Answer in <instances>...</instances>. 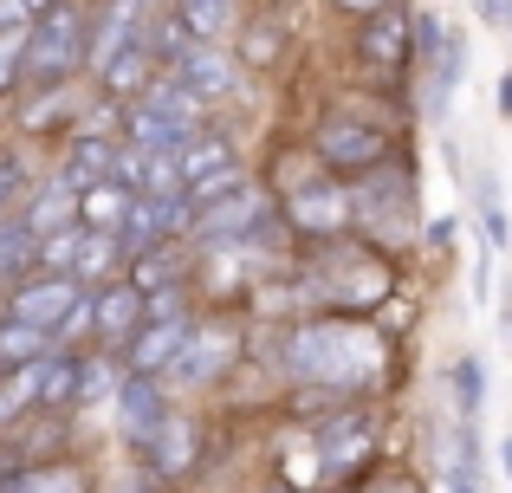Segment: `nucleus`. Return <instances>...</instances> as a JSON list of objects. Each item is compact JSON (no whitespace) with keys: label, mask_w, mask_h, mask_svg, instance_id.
I'll return each mask as SVG.
<instances>
[{"label":"nucleus","mask_w":512,"mask_h":493,"mask_svg":"<svg viewBox=\"0 0 512 493\" xmlns=\"http://www.w3.org/2000/svg\"><path fill=\"white\" fill-rule=\"evenodd\" d=\"M500 468H506V487H512V435L500 442Z\"/></svg>","instance_id":"nucleus-36"},{"label":"nucleus","mask_w":512,"mask_h":493,"mask_svg":"<svg viewBox=\"0 0 512 493\" xmlns=\"http://www.w3.org/2000/svg\"><path fill=\"white\" fill-rule=\"evenodd\" d=\"M350 59H357V72H376V78H402V72H415L409 7H402V0H389V7L357 13V39H350Z\"/></svg>","instance_id":"nucleus-13"},{"label":"nucleus","mask_w":512,"mask_h":493,"mask_svg":"<svg viewBox=\"0 0 512 493\" xmlns=\"http://www.w3.org/2000/svg\"><path fill=\"white\" fill-rule=\"evenodd\" d=\"M376 403H383V396H350V403L325 409L318 422H305L325 481L344 487V474H363L376 461V448H383V409H376Z\"/></svg>","instance_id":"nucleus-9"},{"label":"nucleus","mask_w":512,"mask_h":493,"mask_svg":"<svg viewBox=\"0 0 512 493\" xmlns=\"http://www.w3.org/2000/svg\"><path fill=\"white\" fill-rule=\"evenodd\" d=\"M137 325H143V286L130 273H111L104 286H91V344L98 351H117Z\"/></svg>","instance_id":"nucleus-18"},{"label":"nucleus","mask_w":512,"mask_h":493,"mask_svg":"<svg viewBox=\"0 0 512 493\" xmlns=\"http://www.w3.org/2000/svg\"><path fill=\"white\" fill-rule=\"evenodd\" d=\"M39 266V234L26 228L20 215H0V292L13 286V279H26Z\"/></svg>","instance_id":"nucleus-25"},{"label":"nucleus","mask_w":512,"mask_h":493,"mask_svg":"<svg viewBox=\"0 0 512 493\" xmlns=\"http://www.w3.org/2000/svg\"><path fill=\"white\" fill-rule=\"evenodd\" d=\"M305 150H312V163L325 169V176L363 182L370 169L396 163V156H402V137H396L389 124H376L370 111H357V104H331L325 117H312V130H305Z\"/></svg>","instance_id":"nucleus-4"},{"label":"nucleus","mask_w":512,"mask_h":493,"mask_svg":"<svg viewBox=\"0 0 512 493\" xmlns=\"http://www.w3.org/2000/svg\"><path fill=\"white\" fill-rule=\"evenodd\" d=\"M260 344V325H253L240 305H201L195 325H188V344L175 351V364L163 370V390L175 403H201V396H221L227 377L253 357Z\"/></svg>","instance_id":"nucleus-3"},{"label":"nucleus","mask_w":512,"mask_h":493,"mask_svg":"<svg viewBox=\"0 0 512 493\" xmlns=\"http://www.w3.org/2000/svg\"><path fill=\"white\" fill-rule=\"evenodd\" d=\"M201 124H208V104L175 72H156L130 104H117V143H130V150H169L175 156Z\"/></svg>","instance_id":"nucleus-7"},{"label":"nucleus","mask_w":512,"mask_h":493,"mask_svg":"<svg viewBox=\"0 0 512 493\" xmlns=\"http://www.w3.org/2000/svg\"><path fill=\"white\" fill-rule=\"evenodd\" d=\"M175 78H182L188 91H195L201 104H208V117H240L253 104V72L247 59H240L234 46H221V39H188V52L169 65Z\"/></svg>","instance_id":"nucleus-12"},{"label":"nucleus","mask_w":512,"mask_h":493,"mask_svg":"<svg viewBox=\"0 0 512 493\" xmlns=\"http://www.w3.org/2000/svg\"><path fill=\"white\" fill-rule=\"evenodd\" d=\"M39 357H52L46 331L20 325V318H0V370H26V364H39Z\"/></svg>","instance_id":"nucleus-28"},{"label":"nucleus","mask_w":512,"mask_h":493,"mask_svg":"<svg viewBox=\"0 0 512 493\" xmlns=\"http://www.w3.org/2000/svg\"><path fill=\"white\" fill-rule=\"evenodd\" d=\"M441 377H448V416L454 422H480V416H487V357H480V351L461 344Z\"/></svg>","instance_id":"nucleus-21"},{"label":"nucleus","mask_w":512,"mask_h":493,"mask_svg":"<svg viewBox=\"0 0 512 493\" xmlns=\"http://www.w3.org/2000/svg\"><path fill=\"white\" fill-rule=\"evenodd\" d=\"M39 409L78 416V351H52L46 364H39Z\"/></svg>","instance_id":"nucleus-26"},{"label":"nucleus","mask_w":512,"mask_h":493,"mask_svg":"<svg viewBox=\"0 0 512 493\" xmlns=\"http://www.w3.org/2000/svg\"><path fill=\"white\" fill-rule=\"evenodd\" d=\"M130 455L143 461V468L156 474V481L163 487H175V481H188V474L201 468V416L188 403H175L163 422H156L150 435H143L137 448H130Z\"/></svg>","instance_id":"nucleus-15"},{"label":"nucleus","mask_w":512,"mask_h":493,"mask_svg":"<svg viewBox=\"0 0 512 493\" xmlns=\"http://www.w3.org/2000/svg\"><path fill=\"white\" fill-rule=\"evenodd\" d=\"M33 182H39V163L26 156V143H0V215H20Z\"/></svg>","instance_id":"nucleus-27"},{"label":"nucleus","mask_w":512,"mask_h":493,"mask_svg":"<svg viewBox=\"0 0 512 493\" xmlns=\"http://www.w3.org/2000/svg\"><path fill=\"white\" fill-rule=\"evenodd\" d=\"M266 364H273L279 390H325L350 403V396H383L389 390V338L376 331V318L350 312H305L286 325H266Z\"/></svg>","instance_id":"nucleus-1"},{"label":"nucleus","mask_w":512,"mask_h":493,"mask_svg":"<svg viewBox=\"0 0 512 493\" xmlns=\"http://www.w3.org/2000/svg\"><path fill=\"white\" fill-rule=\"evenodd\" d=\"M331 493H344V487H331Z\"/></svg>","instance_id":"nucleus-38"},{"label":"nucleus","mask_w":512,"mask_h":493,"mask_svg":"<svg viewBox=\"0 0 512 493\" xmlns=\"http://www.w3.org/2000/svg\"><path fill=\"white\" fill-rule=\"evenodd\" d=\"M279 221H286L292 247H312V241H338V234H357V195L338 176H305L279 195Z\"/></svg>","instance_id":"nucleus-11"},{"label":"nucleus","mask_w":512,"mask_h":493,"mask_svg":"<svg viewBox=\"0 0 512 493\" xmlns=\"http://www.w3.org/2000/svg\"><path fill=\"white\" fill-rule=\"evenodd\" d=\"M169 13L188 26V39H221V46H234V33H240V0H169Z\"/></svg>","instance_id":"nucleus-23"},{"label":"nucleus","mask_w":512,"mask_h":493,"mask_svg":"<svg viewBox=\"0 0 512 493\" xmlns=\"http://www.w3.org/2000/svg\"><path fill=\"white\" fill-rule=\"evenodd\" d=\"M493 299H500V338H506V351H512V286L493 292Z\"/></svg>","instance_id":"nucleus-35"},{"label":"nucleus","mask_w":512,"mask_h":493,"mask_svg":"<svg viewBox=\"0 0 512 493\" xmlns=\"http://www.w3.org/2000/svg\"><path fill=\"white\" fill-rule=\"evenodd\" d=\"M350 195H357V234L402 260V253L415 247V228H422V182H415V169H409V150H402L396 163L370 169L363 182H350Z\"/></svg>","instance_id":"nucleus-6"},{"label":"nucleus","mask_w":512,"mask_h":493,"mask_svg":"<svg viewBox=\"0 0 512 493\" xmlns=\"http://www.w3.org/2000/svg\"><path fill=\"white\" fill-rule=\"evenodd\" d=\"M20 221L46 241V234H59V228H72L78 221V189L72 182H59L52 169H39V182H33V195L20 202Z\"/></svg>","instance_id":"nucleus-20"},{"label":"nucleus","mask_w":512,"mask_h":493,"mask_svg":"<svg viewBox=\"0 0 512 493\" xmlns=\"http://www.w3.org/2000/svg\"><path fill=\"white\" fill-rule=\"evenodd\" d=\"M117 383H124V364H117V351H78V409H111Z\"/></svg>","instance_id":"nucleus-24"},{"label":"nucleus","mask_w":512,"mask_h":493,"mask_svg":"<svg viewBox=\"0 0 512 493\" xmlns=\"http://www.w3.org/2000/svg\"><path fill=\"white\" fill-rule=\"evenodd\" d=\"M208 241H266V247H292L286 221H279V202L260 176H240L227 195L201 202L188 215V247H208Z\"/></svg>","instance_id":"nucleus-8"},{"label":"nucleus","mask_w":512,"mask_h":493,"mask_svg":"<svg viewBox=\"0 0 512 493\" xmlns=\"http://www.w3.org/2000/svg\"><path fill=\"white\" fill-rule=\"evenodd\" d=\"M312 312H350V318H383L389 299H402V260L370 247L363 234H338V241L292 247Z\"/></svg>","instance_id":"nucleus-2"},{"label":"nucleus","mask_w":512,"mask_h":493,"mask_svg":"<svg viewBox=\"0 0 512 493\" xmlns=\"http://www.w3.org/2000/svg\"><path fill=\"white\" fill-rule=\"evenodd\" d=\"M493 111H500V124H512V65L500 72V85H493Z\"/></svg>","instance_id":"nucleus-34"},{"label":"nucleus","mask_w":512,"mask_h":493,"mask_svg":"<svg viewBox=\"0 0 512 493\" xmlns=\"http://www.w3.org/2000/svg\"><path fill=\"white\" fill-rule=\"evenodd\" d=\"M124 273L143 286V299L163 286H188V273H195V247L188 241H163V247H143L137 260H124Z\"/></svg>","instance_id":"nucleus-22"},{"label":"nucleus","mask_w":512,"mask_h":493,"mask_svg":"<svg viewBox=\"0 0 512 493\" xmlns=\"http://www.w3.org/2000/svg\"><path fill=\"white\" fill-rule=\"evenodd\" d=\"M91 72V0H52L26 26V65L20 91H52Z\"/></svg>","instance_id":"nucleus-5"},{"label":"nucleus","mask_w":512,"mask_h":493,"mask_svg":"<svg viewBox=\"0 0 512 493\" xmlns=\"http://www.w3.org/2000/svg\"><path fill=\"white\" fill-rule=\"evenodd\" d=\"M188 195H130L124 221H117V247L124 260H137L143 247H163V241H188Z\"/></svg>","instance_id":"nucleus-16"},{"label":"nucleus","mask_w":512,"mask_h":493,"mask_svg":"<svg viewBox=\"0 0 512 493\" xmlns=\"http://www.w3.org/2000/svg\"><path fill=\"white\" fill-rule=\"evenodd\" d=\"M175 169H182L188 208L214 202V195H227L240 176H253V169H247V150H240V117H208V124H201L195 137L175 150Z\"/></svg>","instance_id":"nucleus-10"},{"label":"nucleus","mask_w":512,"mask_h":493,"mask_svg":"<svg viewBox=\"0 0 512 493\" xmlns=\"http://www.w3.org/2000/svg\"><path fill=\"white\" fill-rule=\"evenodd\" d=\"M169 409H175V396L163 390V377H130V370H124V383H117V396H111V429H117V442L137 448L143 435L169 416Z\"/></svg>","instance_id":"nucleus-19"},{"label":"nucleus","mask_w":512,"mask_h":493,"mask_svg":"<svg viewBox=\"0 0 512 493\" xmlns=\"http://www.w3.org/2000/svg\"><path fill=\"white\" fill-rule=\"evenodd\" d=\"M487 299H493V253L474 247V305H487Z\"/></svg>","instance_id":"nucleus-33"},{"label":"nucleus","mask_w":512,"mask_h":493,"mask_svg":"<svg viewBox=\"0 0 512 493\" xmlns=\"http://www.w3.org/2000/svg\"><path fill=\"white\" fill-rule=\"evenodd\" d=\"M20 65H26V26L0 33V104L20 98Z\"/></svg>","instance_id":"nucleus-30"},{"label":"nucleus","mask_w":512,"mask_h":493,"mask_svg":"<svg viewBox=\"0 0 512 493\" xmlns=\"http://www.w3.org/2000/svg\"><path fill=\"white\" fill-rule=\"evenodd\" d=\"M85 279H72V273H26V279H13L7 292H0V318H20V325H33V331H59L65 325V312H72L78 299H85Z\"/></svg>","instance_id":"nucleus-14"},{"label":"nucleus","mask_w":512,"mask_h":493,"mask_svg":"<svg viewBox=\"0 0 512 493\" xmlns=\"http://www.w3.org/2000/svg\"><path fill=\"white\" fill-rule=\"evenodd\" d=\"M117 150H124V143H117V130L91 124V130H78V137H65L59 156H52L46 169L85 195V189H98V182H117Z\"/></svg>","instance_id":"nucleus-17"},{"label":"nucleus","mask_w":512,"mask_h":493,"mask_svg":"<svg viewBox=\"0 0 512 493\" xmlns=\"http://www.w3.org/2000/svg\"><path fill=\"white\" fill-rule=\"evenodd\" d=\"M124 208H130V189H124V182H98V189L78 195V221H85V228H104V234H117Z\"/></svg>","instance_id":"nucleus-29"},{"label":"nucleus","mask_w":512,"mask_h":493,"mask_svg":"<svg viewBox=\"0 0 512 493\" xmlns=\"http://www.w3.org/2000/svg\"><path fill=\"white\" fill-rule=\"evenodd\" d=\"M260 493H305L299 481H273V487H260Z\"/></svg>","instance_id":"nucleus-37"},{"label":"nucleus","mask_w":512,"mask_h":493,"mask_svg":"<svg viewBox=\"0 0 512 493\" xmlns=\"http://www.w3.org/2000/svg\"><path fill=\"white\" fill-rule=\"evenodd\" d=\"M422 247H428V260H454V253H461V221L454 215L422 221Z\"/></svg>","instance_id":"nucleus-32"},{"label":"nucleus","mask_w":512,"mask_h":493,"mask_svg":"<svg viewBox=\"0 0 512 493\" xmlns=\"http://www.w3.org/2000/svg\"><path fill=\"white\" fill-rule=\"evenodd\" d=\"M350 493H428V487L415 481L409 468H376V461H370V468L350 481Z\"/></svg>","instance_id":"nucleus-31"}]
</instances>
